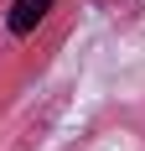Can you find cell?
Wrapping results in <instances>:
<instances>
[{
  "label": "cell",
  "mask_w": 145,
  "mask_h": 151,
  "mask_svg": "<svg viewBox=\"0 0 145 151\" xmlns=\"http://www.w3.org/2000/svg\"><path fill=\"white\" fill-rule=\"evenodd\" d=\"M47 11H52V0H16L11 16H5V26H11L16 37H26V31H36L47 21Z\"/></svg>",
  "instance_id": "obj_1"
}]
</instances>
